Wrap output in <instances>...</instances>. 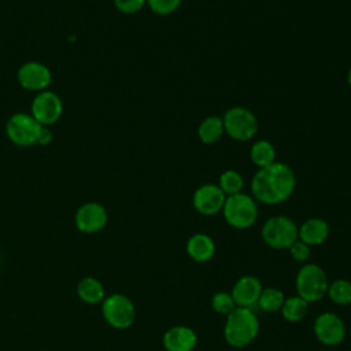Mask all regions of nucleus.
Returning a JSON list of instances; mask_svg holds the SVG:
<instances>
[{
    "label": "nucleus",
    "instance_id": "18",
    "mask_svg": "<svg viewBox=\"0 0 351 351\" xmlns=\"http://www.w3.org/2000/svg\"><path fill=\"white\" fill-rule=\"evenodd\" d=\"M222 117L210 115L206 117L197 126V137L203 144H214L223 136Z\"/></svg>",
    "mask_w": 351,
    "mask_h": 351
},
{
    "label": "nucleus",
    "instance_id": "27",
    "mask_svg": "<svg viewBox=\"0 0 351 351\" xmlns=\"http://www.w3.org/2000/svg\"><path fill=\"white\" fill-rule=\"evenodd\" d=\"M310 250H311V247L307 245V244H304V243L300 241L299 239L288 248V251H289L292 259L296 261V262H299V263H306V262L308 261V258H310Z\"/></svg>",
    "mask_w": 351,
    "mask_h": 351
},
{
    "label": "nucleus",
    "instance_id": "26",
    "mask_svg": "<svg viewBox=\"0 0 351 351\" xmlns=\"http://www.w3.org/2000/svg\"><path fill=\"white\" fill-rule=\"evenodd\" d=\"M145 3L156 15H170L180 8L182 0H145Z\"/></svg>",
    "mask_w": 351,
    "mask_h": 351
},
{
    "label": "nucleus",
    "instance_id": "25",
    "mask_svg": "<svg viewBox=\"0 0 351 351\" xmlns=\"http://www.w3.org/2000/svg\"><path fill=\"white\" fill-rule=\"evenodd\" d=\"M236 303L230 295V292H225V291H219L215 292L211 298V308L221 314V315H228L230 314L234 308H236Z\"/></svg>",
    "mask_w": 351,
    "mask_h": 351
},
{
    "label": "nucleus",
    "instance_id": "5",
    "mask_svg": "<svg viewBox=\"0 0 351 351\" xmlns=\"http://www.w3.org/2000/svg\"><path fill=\"white\" fill-rule=\"evenodd\" d=\"M262 240L274 250H288L298 240V225L287 215H274L262 225Z\"/></svg>",
    "mask_w": 351,
    "mask_h": 351
},
{
    "label": "nucleus",
    "instance_id": "16",
    "mask_svg": "<svg viewBox=\"0 0 351 351\" xmlns=\"http://www.w3.org/2000/svg\"><path fill=\"white\" fill-rule=\"evenodd\" d=\"M329 237V225L322 218H308L298 226V239L310 247L321 245Z\"/></svg>",
    "mask_w": 351,
    "mask_h": 351
},
{
    "label": "nucleus",
    "instance_id": "29",
    "mask_svg": "<svg viewBox=\"0 0 351 351\" xmlns=\"http://www.w3.org/2000/svg\"><path fill=\"white\" fill-rule=\"evenodd\" d=\"M52 140V132L48 126H41L38 138H37V144L40 145H47L49 141Z\"/></svg>",
    "mask_w": 351,
    "mask_h": 351
},
{
    "label": "nucleus",
    "instance_id": "17",
    "mask_svg": "<svg viewBox=\"0 0 351 351\" xmlns=\"http://www.w3.org/2000/svg\"><path fill=\"white\" fill-rule=\"evenodd\" d=\"M185 251L192 261L206 263L215 255V243L206 233H195L186 240Z\"/></svg>",
    "mask_w": 351,
    "mask_h": 351
},
{
    "label": "nucleus",
    "instance_id": "31",
    "mask_svg": "<svg viewBox=\"0 0 351 351\" xmlns=\"http://www.w3.org/2000/svg\"><path fill=\"white\" fill-rule=\"evenodd\" d=\"M350 315H351V308H350Z\"/></svg>",
    "mask_w": 351,
    "mask_h": 351
},
{
    "label": "nucleus",
    "instance_id": "13",
    "mask_svg": "<svg viewBox=\"0 0 351 351\" xmlns=\"http://www.w3.org/2000/svg\"><path fill=\"white\" fill-rule=\"evenodd\" d=\"M108 215L104 206L96 202H88L80 206L75 213V225L84 233H96L107 223Z\"/></svg>",
    "mask_w": 351,
    "mask_h": 351
},
{
    "label": "nucleus",
    "instance_id": "30",
    "mask_svg": "<svg viewBox=\"0 0 351 351\" xmlns=\"http://www.w3.org/2000/svg\"><path fill=\"white\" fill-rule=\"evenodd\" d=\"M347 82H348V85H350V88H351V66H350V69H348V71H347Z\"/></svg>",
    "mask_w": 351,
    "mask_h": 351
},
{
    "label": "nucleus",
    "instance_id": "23",
    "mask_svg": "<svg viewBox=\"0 0 351 351\" xmlns=\"http://www.w3.org/2000/svg\"><path fill=\"white\" fill-rule=\"evenodd\" d=\"M284 300H285V295L281 289H278L276 287H269V288L262 289L256 306L262 311L276 313V311L281 310Z\"/></svg>",
    "mask_w": 351,
    "mask_h": 351
},
{
    "label": "nucleus",
    "instance_id": "10",
    "mask_svg": "<svg viewBox=\"0 0 351 351\" xmlns=\"http://www.w3.org/2000/svg\"><path fill=\"white\" fill-rule=\"evenodd\" d=\"M63 112L60 97L51 90L38 92L30 106V114L43 126L53 125Z\"/></svg>",
    "mask_w": 351,
    "mask_h": 351
},
{
    "label": "nucleus",
    "instance_id": "1",
    "mask_svg": "<svg viewBox=\"0 0 351 351\" xmlns=\"http://www.w3.org/2000/svg\"><path fill=\"white\" fill-rule=\"evenodd\" d=\"M296 188V176L291 166L274 162L258 169L251 180L252 197L263 204L274 206L288 200Z\"/></svg>",
    "mask_w": 351,
    "mask_h": 351
},
{
    "label": "nucleus",
    "instance_id": "28",
    "mask_svg": "<svg viewBox=\"0 0 351 351\" xmlns=\"http://www.w3.org/2000/svg\"><path fill=\"white\" fill-rule=\"evenodd\" d=\"M145 0H114L115 8L122 14H136L145 5Z\"/></svg>",
    "mask_w": 351,
    "mask_h": 351
},
{
    "label": "nucleus",
    "instance_id": "24",
    "mask_svg": "<svg viewBox=\"0 0 351 351\" xmlns=\"http://www.w3.org/2000/svg\"><path fill=\"white\" fill-rule=\"evenodd\" d=\"M218 186L225 193V196H232L243 191L244 180L239 171L229 169L221 173L218 180Z\"/></svg>",
    "mask_w": 351,
    "mask_h": 351
},
{
    "label": "nucleus",
    "instance_id": "21",
    "mask_svg": "<svg viewBox=\"0 0 351 351\" xmlns=\"http://www.w3.org/2000/svg\"><path fill=\"white\" fill-rule=\"evenodd\" d=\"M280 311L285 321H288L291 324L300 322L308 311V303L304 299H302L300 296L295 295L291 298H285Z\"/></svg>",
    "mask_w": 351,
    "mask_h": 351
},
{
    "label": "nucleus",
    "instance_id": "3",
    "mask_svg": "<svg viewBox=\"0 0 351 351\" xmlns=\"http://www.w3.org/2000/svg\"><path fill=\"white\" fill-rule=\"evenodd\" d=\"M222 214L229 226L244 230L251 228L258 219V204L256 200L244 192L226 196Z\"/></svg>",
    "mask_w": 351,
    "mask_h": 351
},
{
    "label": "nucleus",
    "instance_id": "6",
    "mask_svg": "<svg viewBox=\"0 0 351 351\" xmlns=\"http://www.w3.org/2000/svg\"><path fill=\"white\" fill-rule=\"evenodd\" d=\"M225 133L236 141H248L258 132V119L247 107H230L222 117Z\"/></svg>",
    "mask_w": 351,
    "mask_h": 351
},
{
    "label": "nucleus",
    "instance_id": "9",
    "mask_svg": "<svg viewBox=\"0 0 351 351\" xmlns=\"http://www.w3.org/2000/svg\"><path fill=\"white\" fill-rule=\"evenodd\" d=\"M313 332L321 344L335 347L343 343L346 337V325L336 313L325 311L314 319Z\"/></svg>",
    "mask_w": 351,
    "mask_h": 351
},
{
    "label": "nucleus",
    "instance_id": "14",
    "mask_svg": "<svg viewBox=\"0 0 351 351\" xmlns=\"http://www.w3.org/2000/svg\"><path fill=\"white\" fill-rule=\"evenodd\" d=\"M262 289H263V285L258 277L245 274V276H241L234 282L230 291V295L237 307L252 308L254 306H256Z\"/></svg>",
    "mask_w": 351,
    "mask_h": 351
},
{
    "label": "nucleus",
    "instance_id": "11",
    "mask_svg": "<svg viewBox=\"0 0 351 351\" xmlns=\"http://www.w3.org/2000/svg\"><path fill=\"white\" fill-rule=\"evenodd\" d=\"M16 80L19 85L32 92H43L47 90L52 81V75L49 69L40 62L29 60L25 62L16 73Z\"/></svg>",
    "mask_w": 351,
    "mask_h": 351
},
{
    "label": "nucleus",
    "instance_id": "2",
    "mask_svg": "<svg viewBox=\"0 0 351 351\" xmlns=\"http://www.w3.org/2000/svg\"><path fill=\"white\" fill-rule=\"evenodd\" d=\"M259 333V319L252 308L236 307L226 315L223 337L234 348L250 346Z\"/></svg>",
    "mask_w": 351,
    "mask_h": 351
},
{
    "label": "nucleus",
    "instance_id": "20",
    "mask_svg": "<svg viewBox=\"0 0 351 351\" xmlns=\"http://www.w3.org/2000/svg\"><path fill=\"white\" fill-rule=\"evenodd\" d=\"M250 158L258 169L266 167L276 162V148L267 140H258L250 149Z\"/></svg>",
    "mask_w": 351,
    "mask_h": 351
},
{
    "label": "nucleus",
    "instance_id": "7",
    "mask_svg": "<svg viewBox=\"0 0 351 351\" xmlns=\"http://www.w3.org/2000/svg\"><path fill=\"white\" fill-rule=\"evenodd\" d=\"M41 126L32 114L16 112L5 123V134L15 145L32 147L37 144Z\"/></svg>",
    "mask_w": 351,
    "mask_h": 351
},
{
    "label": "nucleus",
    "instance_id": "12",
    "mask_svg": "<svg viewBox=\"0 0 351 351\" xmlns=\"http://www.w3.org/2000/svg\"><path fill=\"white\" fill-rule=\"evenodd\" d=\"M225 193L215 184H203L192 195V206L202 215H214L222 211Z\"/></svg>",
    "mask_w": 351,
    "mask_h": 351
},
{
    "label": "nucleus",
    "instance_id": "19",
    "mask_svg": "<svg viewBox=\"0 0 351 351\" xmlns=\"http://www.w3.org/2000/svg\"><path fill=\"white\" fill-rule=\"evenodd\" d=\"M77 293L81 300L95 304L104 299V287L95 277H85L77 285Z\"/></svg>",
    "mask_w": 351,
    "mask_h": 351
},
{
    "label": "nucleus",
    "instance_id": "4",
    "mask_svg": "<svg viewBox=\"0 0 351 351\" xmlns=\"http://www.w3.org/2000/svg\"><path fill=\"white\" fill-rule=\"evenodd\" d=\"M328 285L326 273L317 263H303L295 277L296 295L307 303L321 300L326 295Z\"/></svg>",
    "mask_w": 351,
    "mask_h": 351
},
{
    "label": "nucleus",
    "instance_id": "15",
    "mask_svg": "<svg viewBox=\"0 0 351 351\" xmlns=\"http://www.w3.org/2000/svg\"><path fill=\"white\" fill-rule=\"evenodd\" d=\"M162 344L166 351H193L197 346V335L186 325H174L163 333Z\"/></svg>",
    "mask_w": 351,
    "mask_h": 351
},
{
    "label": "nucleus",
    "instance_id": "22",
    "mask_svg": "<svg viewBox=\"0 0 351 351\" xmlns=\"http://www.w3.org/2000/svg\"><path fill=\"white\" fill-rule=\"evenodd\" d=\"M326 296L337 306H351V281L346 278H337L328 285Z\"/></svg>",
    "mask_w": 351,
    "mask_h": 351
},
{
    "label": "nucleus",
    "instance_id": "8",
    "mask_svg": "<svg viewBox=\"0 0 351 351\" xmlns=\"http://www.w3.org/2000/svg\"><path fill=\"white\" fill-rule=\"evenodd\" d=\"M101 313L104 319L117 329L129 328L136 318L134 303L123 293H112L103 299Z\"/></svg>",
    "mask_w": 351,
    "mask_h": 351
}]
</instances>
